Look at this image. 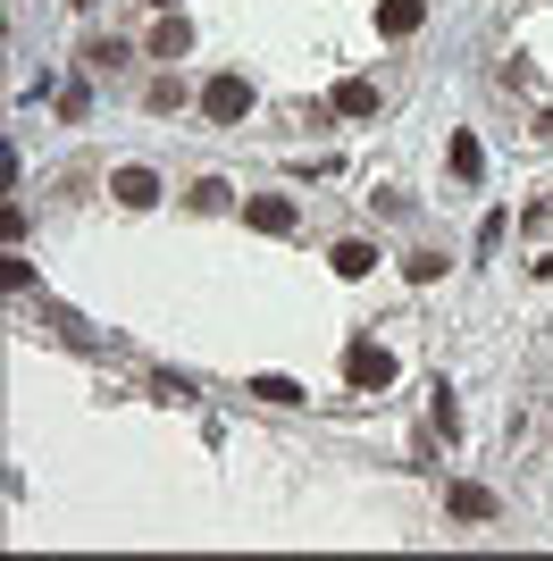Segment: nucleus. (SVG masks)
Here are the masks:
<instances>
[{"instance_id": "f257e3e1", "label": "nucleus", "mask_w": 553, "mask_h": 561, "mask_svg": "<svg viewBox=\"0 0 553 561\" xmlns=\"http://www.w3.org/2000/svg\"><path fill=\"white\" fill-rule=\"evenodd\" d=\"M345 377H352V394H386V386H394V352L345 344Z\"/></svg>"}, {"instance_id": "f03ea898", "label": "nucleus", "mask_w": 553, "mask_h": 561, "mask_svg": "<svg viewBox=\"0 0 553 561\" xmlns=\"http://www.w3.org/2000/svg\"><path fill=\"white\" fill-rule=\"evenodd\" d=\"M444 512L486 528V519H504V503H495V486H478V478H453V486H444Z\"/></svg>"}, {"instance_id": "7ed1b4c3", "label": "nucleus", "mask_w": 553, "mask_h": 561, "mask_svg": "<svg viewBox=\"0 0 553 561\" xmlns=\"http://www.w3.org/2000/svg\"><path fill=\"white\" fill-rule=\"evenodd\" d=\"M294 193H252V202H244V227L252 234H294Z\"/></svg>"}, {"instance_id": "20e7f679", "label": "nucleus", "mask_w": 553, "mask_h": 561, "mask_svg": "<svg viewBox=\"0 0 553 561\" xmlns=\"http://www.w3.org/2000/svg\"><path fill=\"white\" fill-rule=\"evenodd\" d=\"M202 110L218 117V126H235V117L252 110V84H244V76H210V84H202Z\"/></svg>"}, {"instance_id": "39448f33", "label": "nucleus", "mask_w": 553, "mask_h": 561, "mask_svg": "<svg viewBox=\"0 0 553 561\" xmlns=\"http://www.w3.org/2000/svg\"><path fill=\"white\" fill-rule=\"evenodd\" d=\"M110 193L126 202V210H151V202H160V176H151V168H117Z\"/></svg>"}, {"instance_id": "423d86ee", "label": "nucleus", "mask_w": 553, "mask_h": 561, "mask_svg": "<svg viewBox=\"0 0 553 561\" xmlns=\"http://www.w3.org/2000/svg\"><path fill=\"white\" fill-rule=\"evenodd\" d=\"M419 25H428L419 0H377V34H386V43H403V34H419Z\"/></svg>"}, {"instance_id": "0eeeda50", "label": "nucleus", "mask_w": 553, "mask_h": 561, "mask_svg": "<svg viewBox=\"0 0 553 561\" xmlns=\"http://www.w3.org/2000/svg\"><path fill=\"white\" fill-rule=\"evenodd\" d=\"M336 117H377V84H369V76H345V84H336Z\"/></svg>"}, {"instance_id": "6e6552de", "label": "nucleus", "mask_w": 553, "mask_h": 561, "mask_svg": "<svg viewBox=\"0 0 553 561\" xmlns=\"http://www.w3.org/2000/svg\"><path fill=\"white\" fill-rule=\"evenodd\" d=\"M453 176H461V185H478V176H486V151H478V135H453Z\"/></svg>"}, {"instance_id": "1a4fd4ad", "label": "nucleus", "mask_w": 553, "mask_h": 561, "mask_svg": "<svg viewBox=\"0 0 553 561\" xmlns=\"http://www.w3.org/2000/svg\"><path fill=\"white\" fill-rule=\"evenodd\" d=\"M184 50H193V25H184V18H168L160 34H151V59H184Z\"/></svg>"}, {"instance_id": "9d476101", "label": "nucleus", "mask_w": 553, "mask_h": 561, "mask_svg": "<svg viewBox=\"0 0 553 561\" xmlns=\"http://www.w3.org/2000/svg\"><path fill=\"white\" fill-rule=\"evenodd\" d=\"M327 260H336V277H369V268H377V252H369V243H336Z\"/></svg>"}, {"instance_id": "9b49d317", "label": "nucleus", "mask_w": 553, "mask_h": 561, "mask_svg": "<svg viewBox=\"0 0 553 561\" xmlns=\"http://www.w3.org/2000/svg\"><path fill=\"white\" fill-rule=\"evenodd\" d=\"M252 394H260V402H276V411H285V402H302V386H294V377H276V369H269V377H252Z\"/></svg>"}, {"instance_id": "f8f14e48", "label": "nucleus", "mask_w": 553, "mask_h": 561, "mask_svg": "<svg viewBox=\"0 0 553 561\" xmlns=\"http://www.w3.org/2000/svg\"><path fill=\"white\" fill-rule=\"evenodd\" d=\"M403 277H411V285H437L444 277V252H403Z\"/></svg>"}, {"instance_id": "ddd939ff", "label": "nucleus", "mask_w": 553, "mask_h": 561, "mask_svg": "<svg viewBox=\"0 0 553 561\" xmlns=\"http://www.w3.org/2000/svg\"><path fill=\"white\" fill-rule=\"evenodd\" d=\"M151 9H177V0H151Z\"/></svg>"}, {"instance_id": "4468645a", "label": "nucleus", "mask_w": 553, "mask_h": 561, "mask_svg": "<svg viewBox=\"0 0 553 561\" xmlns=\"http://www.w3.org/2000/svg\"><path fill=\"white\" fill-rule=\"evenodd\" d=\"M76 9H92V0H76Z\"/></svg>"}]
</instances>
